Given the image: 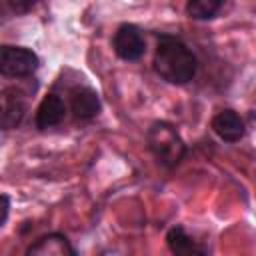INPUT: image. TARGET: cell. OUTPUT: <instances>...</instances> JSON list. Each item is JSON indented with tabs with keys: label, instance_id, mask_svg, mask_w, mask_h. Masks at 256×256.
I'll return each instance as SVG.
<instances>
[{
	"label": "cell",
	"instance_id": "1",
	"mask_svg": "<svg viewBox=\"0 0 256 256\" xmlns=\"http://www.w3.org/2000/svg\"><path fill=\"white\" fill-rule=\"evenodd\" d=\"M196 68V56L186 44L174 38L160 40L154 54V70L162 80L170 84H186L194 78Z\"/></svg>",
	"mask_w": 256,
	"mask_h": 256
},
{
	"label": "cell",
	"instance_id": "2",
	"mask_svg": "<svg viewBox=\"0 0 256 256\" xmlns=\"http://www.w3.org/2000/svg\"><path fill=\"white\" fill-rule=\"evenodd\" d=\"M148 148L162 166H176L186 152V146L174 126L168 122H154L148 130Z\"/></svg>",
	"mask_w": 256,
	"mask_h": 256
},
{
	"label": "cell",
	"instance_id": "3",
	"mask_svg": "<svg viewBox=\"0 0 256 256\" xmlns=\"http://www.w3.org/2000/svg\"><path fill=\"white\" fill-rule=\"evenodd\" d=\"M38 68V56L20 46H2L0 70L4 76H30Z\"/></svg>",
	"mask_w": 256,
	"mask_h": 256
},
{
	"label": "cell",
	"instance_id": "4",
	"mask_svg": "<svg viewBox=\"0 0 256 256\" xmlns=\"http://www.w3.org/2000/svg\"><path fill=\"white\" fill-rule=\"evenodd\" d=\"M114 50L122 60H138L144 54V38L140 34V30L132 24H124L118 28V32L114 34Z\"/></svg>",
	"mask_w": 256,
	"mask_h": 256
},
{
	"label": "cell",
	"instance_id": "5",
	"mask_svg": "<svg viewBox=\"0 0 256 256\" xmlns=\"http://www.w3.org/2000/svg\"><path fill=\"white\" fill-rule=\"evenodd\" d=\"M66 116V104L60 96L56 94H48L42 98L38 110H36V126L40 130L52 128L56 124H60Z\"/></svg>",
	"mask_w": 256,
	"mask_h": 256
},
{
	"label": "cell",
	"instance_id": "6",
	"mask_svg": "<svg viewBox=\"0 0 256 256\" xmlns=\"http://www.w3.org/2000/svg\"><path fill=\"white\" fill-rule=\"evenodd\" d=\"M214 132L224 142H238L244 136V122L234 110H222L212 120Z\"/></svg>",
	"mask_w": 256,
	"mask_h": 256
},
{
	"label": "cell",
	"instance_id": "7",
	"mask_svg": "<svg viewBox=\"0 0 256 256\" xmlns=\"http://www.w3.org/2000/svg\"><path fill=\"white\" fill-rule=\"evenodd\" d=\"M28 256H72L74 248L62 234H48L42 236L36 244H32L26 252Z\"/></svg>",
	"mask_w": 256,
	"mask_h": 256
},
{
	"label": "cell",
	"instance_id": "8",
	"mask_svg": "<svg viewBox=\"0 0 256 256\" xmlns=\"http://www.w3.org/2000/svg\"><path fill=\"white\" fill-rule=\"evenodd\" d=\"M70 106L76 118H94L100 112L98 94L92 88H76L72 90Z\"/></svg>",
	"mask_w": 256,
	"mask_h": 256
},
{
	"label": "cell",
	"instance_id": "9",
	"mask_svg": "<svg viewBox=\"0 0 256 256\" xmlns=\"http://www.w3.org/2000/svg\"><path fill=\"white\" fill-rule=\"evenodd\" d=\"M166 242H168V248L174 252V254H202L204 250L196 246V242L184 232L182 226H174L168 236H166Z\"/></svg>",
	"mask_w": 256,
	"mask_h": 256
},
{
	"label": "cell",
	"instance_id": "10",
	"mask_svg": "<svg viewBox=\"0 0 256 256\" xmlns=\"http://www.w3.org/2000/svg\"><path fill=\"white\" fill-rule=\"evenodd\" d=\"M224 0H188L186 12L194 20H210L220 12Z\"/></svg>",
	"mask_w": 256,
	"mask_h": 256
},
{
	"label": "cell",
	"instance_id": "11",
	"mask_svg": "<svg viewBox=\"0 0 256 256\" xmlns=\"http://www.w3.org/2000/svg\"><path fill=\"white\" fill-rule=\"evenodd\" d=\"M24 116V104L18 100V98H8L4 96V104H2V126L8 130V128H14L20 124Z\"/></svg>",
	"mask_w": 256,
	"mask_h": 256
},
{
	"label": "cell",
	"instance_id": "12",
	"mask_svg": "<svg viewBox=\"0 0 256 256\" xmlns=\"http://www.w3.org/2000/svg\"><path fill=\"white\" fill-rule=\"evenodd\" d=\"M38 2H40V0H8L10 8H12L14 12H28V10H32Z\"/></svg>",
	"mask_w": 256,
	"mask_h": 256
},
{
	"label": "cell",
	"instance_id": "13",
	"mask_svg": "<svg viewBox=\"0 0 256 256\" xmlns=\"http://www.w3.org/2000/svg\"><path fill=\"white\" fill-rule=\"evenodd\" d=\"M8 208H10V204H8V196L6 194H2V218H0V226L6 222V218H8Z\"/></svg>",
	"mask_w": 256,
	"mask_h": 256
}]
</instances>
